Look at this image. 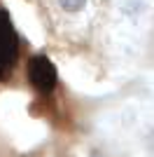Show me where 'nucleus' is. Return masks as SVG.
<instances>
[{
	"label": "nucleus",
	"mask_w": 154,
	"mask_h": 157,
	"mask_svg": "<svg viewBox=\"0 0 154 157\" xmlns=\"http://www.w3.org/2000/svg\"><path fill=\"white\" fill-rule=\"evenodd\" d=\"M91 157H101V155H96V152H94V155H91Z\"/></svg>",
	"instance_id": "obj_3"
},
{
	"label": "nucleus",
	"mask_w": 154,
	"mask_h": 157,
	"mask_svg": "<svg viewBox=\"0 0 154 157\" xmlns=\"http://www.w3.org/2000/svg\"><path fill=\"white\" fill-rule=\"evenodd\" d=\"M86 2L89 0H58V5H61V10L68 14H77V12H82L84 7H86Z\"/></svg>",
	"instance_id": "obj_1"
},
{
	"label": "nucleus",
	"mask_w": 154,
	"mask_h": 157,
	"mask_svg": "<svg viewBox=\"0 0 154 157\" xmlns=\"http://www.w3.org/2000/svg\"><path fill=\"white\" fill-rule=\"evenodd\" d=\"M124 10H126V14H135V12H140V2L138 0H128L124 5Z\"/></svg>",
	"instance_id": "obj_2"
}]
</instances>
